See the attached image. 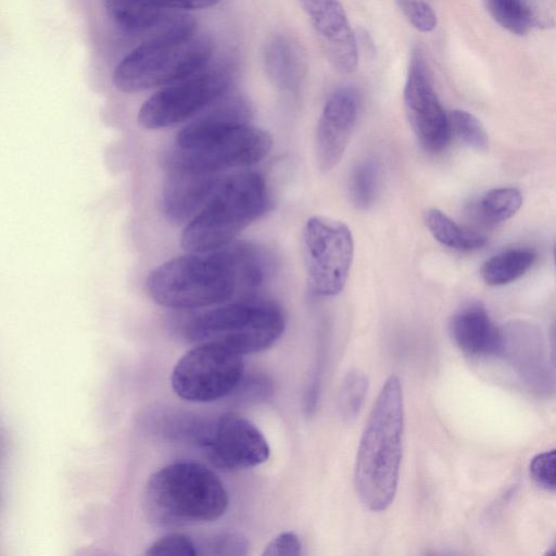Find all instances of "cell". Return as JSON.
Returning a JSON list of instances; mask_svg holds the SVG:
<instances>
[{
  "instance_id": "cell-1",
  "label": "cell",
  "mask_w": 556,
  "mask_h": 556,
  "mask_svg": "<svg viewBox=\"0 0 556 556\" xmlns=\"http://www.w3.org/2000/svg\"><path fill=\"white\" fill-rule=\"evenodd\" d=\"M271 255L247 242L210 252H188L155 267L147 278L149 296L175 309L212 307L249 296L267 279Z\"/></svg>"
},
{
  "instance_id": "cell-2",
  "label": "cell",
  "mask_w": 556,
  "mask_h": 556,
  "mask_svg": "<svg viewBox=\"0 0 556 556\" xmlns=\"http://www.w3.org/2000/svg\"><path fill=\"white\" fill-rule=\"evenodd\" d=\"M204 111L179 130L165 157L167 168L224 173L253 165L268 154L270 136L247 122L248 110L239 97L226 94Z\"/></svg>"
},
{
  "instance_id": "cell-3",
  "label": "cell",
  "mask_w": 556,
  "mask_h": 556,
  "mask_svg": "<svg viewBox=\"0 0 556 556\" xmlns=\"http://www.w3.org/2000/svg\"><path fill=\"white\" fill-rule=\"evenodd\" d=\"M404 429L402 387L389 377L375 401L363 431L354 469L361 502L372 511L392 503L399 483Z\"/></svg>"
},
{
  "instance_id": "cell-4",
  "label": "cell",
  "mask_w": 556,
  "mask_h": 556,
  "mask_svg": "<svg viewBox=\"0 0 556 556\" xmlns=\"http://www.w3.org/2000/svg\"><path fill=\"white\" fill-rule=\"evenodd\" d=\"M228 494L218 476L197 462H176L154 471L143 492V508L160 526L199 525L220 518Z\"/></svg>"
},
{
  "instance_id": "cell-5",
  "label": "cell",
  "mask_w": 556,
  "mask_h": 556,
  "mask_svg": "<svg viewBox=\"0 0 556 556\" xmlns=\"http://www.w3.org/2000/svg\"><path fill=\"white\" fill-rule=\"evenodd\" d=\"M269 207L264 178L250 170L225 174L218 188L188 224L180 244L187 252H210L219 249L260 218Z\"/></svg>"
},
{
  "instance_id": "cell-6",
  "label": "cell",
  "mask_w": 556,
  "mask_h": 556,
  "mask_svg": "<svg viewBox=\"0 0 556 556\" xmlns=\"http://www.w3.org/2000/svg\"><path fill=\"white\" fill-rule=\"evenodd\" d=\"M212 53L211 39L197 33L141 42L118 62L112 81L123 92L163 88L205 68Z\"/></svg>"
},
{
  "instance_id": "cell-7",
  "label": "cell",
  "mask_w": 556,
  "mask_h": 556,
  "mask_svg": "<svg viewBox=\"0 0 556 556\" xmlns=\"http://www.w3.org/2000/svg\"><path fill=\"white\" fill-rule=\"evenodd\" d=\"M285 330V318L274 304L244 300L213 306L193 317L186 327L187 338L210 343L238 355L266 350Z\"/></svg>"
},
{
  "instance_id": "cell-8",
  "label": "cell",
  "mask_w": 556,
  "mask_h": 556,
  "mask_svg": "<svg viewBox=\"0 0 556 556\" xmlns=\"http://www.w3.org/2000/svg\"><path fill=\"white\" fill-rule=\"evenodd\" d=\"M232 80L228 65L219 64L161 88L138 111V123L162 129L191 119L229 92Z\"/></svg>"
},
{
  "instance_id": "cell-9",
  "label": "cell",
  "mask_w": 556,
  "mask_h": 556,
  "mask_svg": "<svg viewBox=\"0 0 556 556\" xmlns=\"http://www.w3.org/2000/svg\"><path fill=\"white\" fill-rule=\"evenodd\" d=\"M241 355L210 343H200L176 363L170 376L174 392L182 400L205 403L231 393L243 376Z\"/></svg>"
},
{
  "instance_id": "cell-10",
  "label": "cell",
  "mask_w": 556,
  "mask_h": 556,
  "mask_svg": "<svg viewBox=\"0 0 556 556\" xmlns=\"http://www.w3.org/2000/svg\"><path fill=\"white\" fill-rule=\"evenodd\" d=\"M304 256L313 292L318 296L339 294L353 261V237L339 220L313 216L303 230Z\"/></svg>"
},
{
  "instance_id": "cell-11",
  "label": "cell",
  "mask_w": 556,
  "mask_h": 556,
  "mask_svg": "<svg viewBox=\"0 0 556 556\" xmlns=\"http://www.w3.org/2000/svg\"><path fill=\"white\" fill-rule=\"evenodd\" d=\"M404 106L409 125L424 149L439 152L448 144L451 121L433 88L426 59L417 49L409 61Z\"/></svg>"
},
{
  "instance_id": "cell-12",
  "label": "cell",
  "mask_w": 556,
  "mask_h": 556,
  "mask_svg": "<svg viewBox=\"0 0 556 556\" xmlns=\"http://www.w3.org/2000/svg\"><path fill=\"white\" fill-rule=\"evenodd\" d=\"M203 446L211 462L222 469H247L263 464L269 446L247 418L236 413L222 414L204 434Z\"/></svg>"
},
{
  "instance_id": "cell-13",
  "label": "cell",
  "mask_w": 556,
  "mask_h": 556,
  "mask_svg": "<svg viewBox=\"0 0 556 556\" xmlns=\"http://www.w3.org/2000/svg\"><path fill=\"white\" fill-rule=\"evenodd\" d=\"M113 22L141 42L179 38L195 33V21L184 11L168 10L132 0H104Z\"/></svg>"
},
{
  "instance_id": "cell-14",
  "label": "cell",
  "mask_w": 556,
  "mask_h": 556,
  "mask_svg": "<svg viewBox=\"0 0 556 556\" xmlns=\"http://www.w3.org/2000/svg\"><path fill=\"white\" fill-rule=\"evenodd\" d=\"M358 94L350 87L333 91L327 99L316 129V157L323 172L341 160L358 115Z\"/></svg>"
},
{
  "instance_id": "cell-15",
  "label": "cell",
  "mask_w": 556,
  "mask_h": 556,
  "mask_svg": "<svg viewBox=\"0 0 556 556\" xmlns=\"http://www.w3.org/2000/svg\"><path fill=\"white\" fill-rule=\"evenodd\" d=\"M161 193V211L174 224H188L210 201L224 173L167 168Z\"/></svg>"
},
{
  "instance_id": "cell-16",
  "label": "cell",
  "mask_w": 556,
  "mask_h": 556,
  "mask_svg": "<svg viewBox=\"0 0 556 556\" xmlns=\"http://www.w3.org/2000/svg\"><path fill=\"white\" fill-rule=\"evenodd\" d=\"M308 18L331 64L341 73L353 72L357 42L341 3L337 0Z\"/></svg>"
},
{
  "instance_id": "cell-17",
  "label": "cell",
  "mask_w": 556,
  "mask_h": 556,
  "mask_svg": "<svg viewBox=\"0 0 556 556\" xmlns=\"http://www.w3.org/2000/svg\"><path fill=\"white\" fill-rule=\"evenodd\" d=\"M450 330L455 344L466 354L490 355L503 349L502 331L479 303L459 308L451 319Z\"/></svg>"
},
{
  "instance_id": "cell-18",
  "label": "cell",
  "mask_w": 556,
  "mask_h": 556,
  "mask_svg": "<svg viewBox=\"0 0 556 556\" xmlns=\"http://www.w3.org/2000/svg\"><path fill=\"white\" fill-rule=\"evenodd\" d=\"M262 62L267 78L281 91H296L306 74L304 52L288 35L276 34L266 40Z\"/></svg>"
},
{
  "instance_id": "cell-19",
  "label": "cell",
  "mask_w": 556,
  "mask_h": 556,
  "mask_svg": "<svg viewBox=\"0 0 556 556\" xmlns=\"http://www.w3.org/2000/svg\"><path fill=\"white\" fill-rule=\"evenodd\" d=\"M521 204L522 194L517 188H493L470 204L469 215L479 225L490 227L509 219Z\"/></svg>"
},
{
  "instance_id": "cell-20",
  "label": "cell",
  "mask_w": 556,
  "mask_h": 556,
  "mask_svg": "<svg viewBox=\"0 0 556 556\" xmlns=\"http://www.w3.org/2000/svg\"><path fill=\"white\" fill-rule=\"evenodd\" d=\"M535 258L536 253L531 249H508L488 258L480 268V275L489 286H504L527 273Z\"/></svg>"
},
{
  "instance_id": "cell-21",
  "label": "cell",
  "mask_w": 556,
  "mask_h": 556,
  "mask_svg": "<svg viewBox=\"0 0 556 556\" xmlns=\"http://www.w3.org/2000/svg\"><path fill=\"white\" fill-rule=\"evenodd\" d=\"M424 219L433 238L451 249L473 251L481 249L486 242L483 235L459 226L440 210H428Z\"/></svg>"
},
{
  "instance_id": "cell-22",
  "label": "cell",
  "mask_w": 556,
  "mask_h": 556,
  "mask_svg": "<svg viewBox=\"0 0 556 556\" xmlns=\"http://www.w3.org/2000/svg\"><path fill=\"white\" fill-rule=\"evenodd\" d=\"M378 175L377 163L371 159L362 161L353 169L349 190L356 207L365 210L374 203L378 191Z\"/></svg>"
},
{
  "instance_id": "cell-23",
  "label": "cell",
  "mask_w": 556,
  "mask_h": 556,
  "mask_svg": "<svg viewBox=\"0 0 556 556\" xmlns=\"http://www.w3.org/2000/svg\"><path fill=\"white\" fill-rule=\"evenodd\" d=\"M452 131L468 147L485 151L489 148V137L482 123L471 113L454 110L450 116Z\"/></svg>"
},
{
  "instance_id": "cell-24",
  "label": "cell",
  "mask_w": 556,
  "mask_h": 556,
  "mask_svg": "<svg viewBox=\"0 0 556 556\" xmlns=\"http://www.w3.org/2000/svg\"><path fill=\"white\" fill-rule=\"evenodd\" d=\"M368 389V381L364 374L357 370L349 372L340 391V409L346 418H354L358 415L365 401Z\"/></svg>"
},
{
  "instance_id": "cell-25",
  "label": "cell",
  "mask_w": 556,
  "mask_h": 556,
  "mask_svg": "<svg viewBox=\"0 0 556 556\" xmlns=\"http://www.w3.org/2000/svg\"><path fill=\"white\" fill-rule=\"evenodd\" d=\"M486 5L493 18L508 31L521 36L530 30L517 0H486Z\"/></svg>"
},
{
  "instance_id": "cell-26",
  "label": "cell",
  "mask_w": 556,
  "mask_h": 556,
  "mask_svg": "<svg viewBox=\"0 0 556 556\" xmlns=\"http://www.w3.org/2000/svg\"><path fill=\"white\" fill-rule=\"evenodd\" d=\"M197 544L179 532L167 533L155 540L146 551L150 556H197Z\"/></svg>"
},
{
  "instance_id": "cell-27",
  "label": "cell",
  "mask_w": 556,
  "mask_h": 556,
  "mask_svg": "<svg viewBox=\"0 0 556 556\" xmlns=\"http://www.w3.org/2000/svg\"><path fill=\"white\" fill-rule=\"evenodd\" d=\"M530 29L556 27V0H517Z\"/></svg>"
},
{
  "instance_id": "cell-28",
  "label": "cell",
  "mask_w": 556,
  "mask_h": 556,
  "mask_svg": "<svg viewBox=\"0 0 556 556\" xmlns=\"http://www.w3.org/2000/svg\"><path fill=\"white\" fill-rule=\"evenodd\" d=\"M203 555H245L249 542L240 533L224 532L208 536L202 544Z\"/></svg>"
},
{
  "instance_id": "cell-29",
  "label": "cell",
  "mask_w": 556,
  "mask_h": 556,
  "mask_svg": "<svg viewBox=\"0 0 556 556\" xmlns=\"http://www.w3.org/2000/svg\"><path fill=\"white\" fill-rule=\"evenodd\" d=\"M400 7L409 24L417 30L429 33L435 28V12L426 1L400 0Z\"/></svg>"
},
{
  "instance_id": "cell-30",
  "label": "cell",
  "mask_w": 556,
  "mask_h": 556,
  "mask_svg": "<svg viewBox=\"0 0 556 556\" xmlns=\"http://www.w3.org/2000/svg\"><path fill=\"white\" fill-rule=\"evenodd\" d=\"M529 469L538 485L548 491H556V448L533 457Z\"/></svg>"
},
{
  "instance_id": "cell-31",
  "label": "cell",
  "mask_w": 556,
  "mask_h": 556,
  "mask_svg": "<svg viewBox=\"0 0 556 556\" xmlns=\"http://www.w3.org/2000/svg\"><path fill=\"white\" fill-rule=\"evenodd\" d=\"M301 542L292 531H286L275 536L265 547V556H299L301 555Z\"/></svg>"
},
{
  "instance_id": "cell-32",
  "label": "cell",
  "mask_w": 556,
  "mask_h": 556,
  "mask_svg": "<svg viewBox=\"0 0 556 556\" xmlns=\"http://www.w3.org/2000/svg\"><path fill=\"white\" fill-rule=\"evenodd\" d=\"M136 2H140L143 4L176 10V11H186V10H199L210 8L219 0H132Z\"/></svg>"
},
{
  "instance_id": "cell-33",
  "label": "cell",
  "mask_w": 556,
  "mask_h": 556,
  "mask_svg": "<svg viewBox=\"0 0 556 556\" xmlns=\"http://www.w3.org/2000/svg\"><path fill=\"white\" fill-rule=\"evenodd\" d=\"M307 16H312L327 8L336 0H299Z\"/></svg>"
},
{
  "instance_id": "cell-34",
  "label": "cell",
  "mask_w": 556,
  "mask_h": 556,
  "mask_svg": "<svg viewBox=\"0 0 556 556\" xmlns=\"http://www.w3.org/2000/svg\"><path fill=\"white\" fill-rule=\"evenodd\" d=\"M552 342H553V350H554L555 355H556V321L554 323V325L552 327Z\"/></svg>"
},
{
  "instance_id": "cell-35",
  "label": "cell",
  "mask_w": 556,
  "mask_h": 556,
  "mask_svg": "<svg viewBox=\"0 0 556 556\" xmlns=\"http://www.w3.org/2000/svg\"><path fill=\"white\" fill-rule=\"evenodd\" d=\"M549 555H555L556 556V546L553 547V549L551 552H548Z\"/></svg>"
},
{
  "instance_id": "cell-36",
  "label": "cell",
  "mask_w": 556,
  "mask_h": 556,
  "mask_svg": "<svg viewBox=\"0 0 556 556\" xmlns=\"http://www.w3.org/2000/svg\"><path fill=\"white\" fill-rule=\"evenodd\" d=\"M554 258H555V264H556V243L554 245Z\"/></svg>"
}]
</instances>
